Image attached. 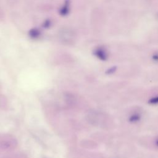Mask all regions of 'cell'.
<instances>
[{
  "label": "cell",
  "instance_id": "cell-3",
  "mask_svg": "<svg viewBox=\"0 0 158 158\" xmlns=\"http://www.w3.org/2000/svg\"><path fill=\"white\" fill-rule=\"evenodd\" d=\"M141 118V115L138 113H135L132 114L129 118V122L131 123H135L138 122Z\"/></svg>",
  "mask_w": 158,
  "mask_h": 158
},
{
  "label": "cell",
  "instance_id": "cell-5",
  "mask_svg": "<svg viewBox=\"0 0 158 158\" xmlns=\"http://www.w3.org/2000/svg\"><path fill=\"white\" fill-rule=\"evenodd\" d=\"M51 25V20H49V19H46V20L44 22V23H43V27H44V28H49Z\"/></svg>",
  "mask_w": 158,
  "mask_h": 158
},
{
  "label": "cell",
  "instance_id": "cell-4",
  "mask_svg": "<svg viewBox=\"0 0 158 158\" xmlns=\"http://www.w3.org/2000/svg\"><path fill=\"white\" fill-rule=\"evenodd\" d=\"M148 102H149V104H158V96L151 98V99L148 101Z\"/></svg>",
  "mask_w": 158,
  "mask_h": 158
},
{
  "label": "cell",
  "instance_id": "cell-1",
  "mask_svg": "<svg viewBox=\"0 0 158 158\" xmlns=\"http://www.w3.org/2000/svg\"><path fill=\"white\" fill-rule=\"evenodd\" d=\"M70 0H66L65 1L64 4L60 8L59 10V13L62 16L67 15L69 12V6H70Z\"/></svg>",
  "mask_w": 158,
  "mask_h": 158
},
{
  "label": "cell",
  "instance_id": "cell-6",
  "mask_svg": "<svg viewBox=\"0 0 158 158\" xmlns=\"http://www.w3.org/2000/svg\"><path fill=\"white\" fill-rule=\"evenodd\" d=\"M156 144H157V146H158V139L156 141Z\"/></svg>",
  "mask_w": 158,
  "mask_h": 158
},
{
  "label": "cell",
  "instance_id": "cell-2",
  "mask_svg": "<svg viewBox=\"0 0 158 158\" xmlns=\"http://www.w3.org/2000/svg\"><path fill=\"white\" fill-rule=\"evenodd\" d=\"M28 35L32 39H38L41 35V31L39 29L36 28H31L28 31Z\"/></svg>",
  "mask_w": 158,
  "mask_h": 158
}]
</instances>
